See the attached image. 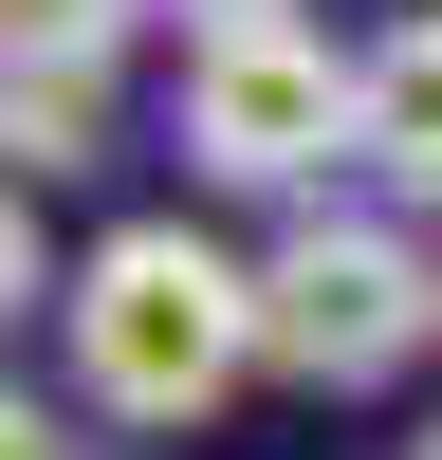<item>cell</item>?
I'll list each match as a JSON object with an SVG mask.
<instances>
[{
	"mask_svg": "<svg viewBox=\"0 0 442 460\" xmlns=\"http://www.w3.org/2000/svg\"><path fill=\"white\" fill-rule=\"evenodd\" d=\"M184 166L258 184V203H314L332 166H368V56H332L314 19L184 37Z\"/></svg>",
	"mask_w": 442,
	"mask_h": 460,
	"instance_id": "3957f363",
	"label": "cell"
},
{
	"mask_svg": "<svg viewBox=\"0 0 442 460\" xmlns=\"http://www.w3.org/2000/svg\"><path fill=\"white\" fill-rule=\"evenodd\" d=\"M166 0H0V74H110Z\"/></svg>",
	"mask_w": 442,
	"mask_h": 460,
	"instance_id": "5b68a950",
	"label": "cell"
},
{
	"mask_svg": "<svg viewBox=\"0 0 442 460\" xmlns=\"http://www.w3.org/2000/svg\"><path fill=\"white\" fill-rule=\"evenodd\" d=\"M0 460H74V424L56 405H0Z\"/></svg>",
	"mask_w": 442,
	"mask_h": 460,
	"instance_id": "52a82bcc",
	"label": "cell"
},
{
	"mask_svg": "<svg viewBox=\"0 0 442 460\" xmlns=\"http://www.w3.org/2000/svg\"><path fill=\"white\" fill-rule=\"evenodd\" d=\"M368 184H405L442 221V0L368 37Z\"/></svg>",
	"mask_w": 442,
	"mask_h": 460,
	"instance_id": "277c9868",
	"label": "cell"
},
{
	"mask_svg": "<svg viewBox=\"0 0 442 460\" xmlns=\"http://www.w3.org/2000/svg\"><path fill=\"white\" fill-rule=\"evenodd\" d=\"M56 350H74V405L129 442H184L240 405L258 368V258H221L203 221H110L56 295Z\"/></svg>",
	"mask_w": 442,
	"mask_h": 460,
	"instance_id": "6da1fadb",
	"label": "cell"
},
{
	"mask_svg": "<svg viewBox=\"0 0 442 460\" xmlns=\"http://www.w3.org/2000/svg\"><path fill=\"white\" fill-rule=\"evenodd\" d=\"M405 460H442V424H424V442H405Z\"/></svg>",
	"mask_w": 442,
	"mask_h": 460,
	"instance_id": "9c48e42d",
	"label": "cell"
},
{
	"mask_svg": "<svg viewBox=\"0 0 442 460\" xmlns=\"http://www.w3.org/2000/svg\"><path fill=\"white\" fill-rule=\"evenodd\" d=\"M184 37H240V19H295V0H166Z\"/></svg>",
	"mask_w": 442,
	"mask_h": 460,
	"instance_id": "ba28073f",
	"label": "cell"
},
{
	"mask_svg": "<svg viewBox=\"0 0 442 460\" xmlns=\"http://www.w3.org/2000/svg\"><path fill=\"white\" fill-rule=\"evenodd\" d=\"M405 350H442V240L350 221V203H295L277 240H258V368H295V387H387Z\"/></svg>",
	"mask_w": 442,
	"mask_h": 460,
	"instance_id": "7a4b0ae2",
	"label": "cell"
},
{
	"mask_svg": "<svg viewBox=\"0 0 442 460\" xmlns=\"http://www.w3.org/2000/svg\"><path fill=\"white\" fill-rule=\"evenodd\" d=\"M93 129H110V74H0V147H19V184L93 166Z\"/></svg>",
	"mask_w": 442,
	"mask_h": 460,
	"instance_id": "8992f818",
	"label": "cell"
}]
</instances>
